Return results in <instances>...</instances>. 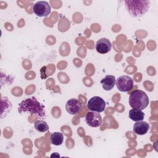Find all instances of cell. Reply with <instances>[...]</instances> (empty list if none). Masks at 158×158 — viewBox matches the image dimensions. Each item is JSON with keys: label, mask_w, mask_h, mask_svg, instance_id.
Returning <instances> with one entry per match:
<instances>
[{"label": "cell", "mask_w": 158, "mask_h": 158, "mask_svg": "<svg viewBox=\"0 0 158 158\" xmlns=\"http://www.w3.org/2000/svg\"><path fill=\"white\" fill-rule=\"evenodd\" d=\"M18 112L20 114L28 112L31 115H36L41 118L46 116L44 106L38 101L35 97L27 98L20 102Z\"/></svg>", "instance_id": "cell-1"}, {"label": "cell", "mask_w": 158, "mask_h": 158, "mask_svg": "<svg viewBox=\"0 0 158 158\" xmlns=\"http://www.w3.org/2000/svg\"><path fill=\"white\" fill-rule=\"evenodd\" d=\"M124 3L127 11L133 17L142 16L150 7V1L148 0H127Z\"/></svg>", "instance_id": "cell-2"}, {"label": "cell", "mask_w": 158, "mask_h": 158, "mask_svg": "<svg viewBox=\"0 0 158 158\" xmlns=\"http://www.w3.org/2000/svg\"><path fill=\"white\" fill-rule=\"evenodd\" d=\"M149 102L148 95L142 90H135L130 95L129 104L133 109L142 110L148 106Z\"/></svg>", "instance_id": "cell-3"}, {"label": "cell", "mask_w": 158, "mask_h": 158, "mask_svg": "<svg viewBox=\"0 0 158 158\" xmlns=\"http://www.w3.org/2000/svg\"><path fill=\"white\" fill-rule=\"evenodd\" d=\"M117 89L121 92H128L131 90L134 85L133 80L128 75H122L115 80Z\"/></svg>", "instance_id": "cell-4"}, {"label": "cell", "mask_w": 158, "mask_h": 158, "mask_svg": "<svg viewBox=\"0 0 158 158\" xmlns=\"http://www.w3.org/2000/svg\"><path fill=\"white\" fill-rule=\"evenodd\" d=\"M33 11L38 17H48L51 14V8L48 2L40 1L36 2L33 5Z\"/></svg>", "instance_id": "cell-5"}, {"label": "cell", "mask_w": 158, "mask_h": 158, "mask_svg": "<svg viewBox=\"0 0 158 158\" xmlns=\"http://www.w3.org/2000/svg\"><path fill=\"white\" fill-rule=\"evenodd\" d=\"M106 107V102L99 96H94L89 99L87 102V107L89 110L96 112H102Z\"/></svg>", "instance_id": "cell-6"}, {"label": "cell", "mask_w": 158, "mask_h": 158, "mask_svg": "<svg viewBox=\"0 0 158 158\" xmlns=\"http://www.w3.org/2000/svg\"><path fill=\"white\" fill-rule=\"evenodd\" d=\"M66 111L71 115H77L82 110V103L75 98H72L68 100L65 104Z\"/></svg>", "instance_id": "cell-7"}, {"label": "cell", "mask_w": 158, "mask_h": 158, "mask_svg": "<svg viewBox=\"0 0 158 158\" xmlns=\"http://www.w3.org/2000/svg\"><path fill=\"white\" fill-rule=\"evenodd\" d=\"M85 121L91 127H99L102 124V117L99 112L90 111L85 115Z\"/></svg>", "instance_id": "cell-8"}, {"label": "cell", "mask_w": 158, "mask_h": 158, "mask_svg": "<svg viewBox=\"0 0 158 158\" xmlns=\"http://www.w3.org/2000/svg\"><path fill=\"white\" fill-rule=\"evenodd\" d=\"M112 48L110 41L105 38L99 39L96 43L95 48L98 52L104 54L109 52Z\"/></svg>", "instance_id": "cell-9"}, {"label": "cell", "mask_w": 158, "mask_h": 158, "mask_svg": "<svg viewBox=\"0 0 158 158\" xmlns=\"http://www.w3.org/2000/svg\"><path fill=\"white\" fill-rule=\"evenodd\" d=\"M150 128L149 124L143 120L136 122L133 125V131L138 135H143L148 133Z\"/></svg>", "instance_id": "cell-10"}, {"label": "cell", "mask_w": 158, "mask_h": 158, "mask_svg": "<svg viewBox=\"0 0 158 158\" xmlns=\"http://www.w3.org/2000/svg\"><path fill=\"white\" fill-rule=\"evenodd\" d=\"M101 83L104 90L110 91L115 85V77L114 75H107L101 80Z\"/></svg>", "instance_id": "cell-11"}, {"label": "cell", "mask_w": 158, "mask_h": 158, "mask_svg": "<svg viewBox=\"0 0 158 158\" xmlns=\"http://www.w3.org/2000/svg\"><path fill=\"white\" fill-rule=\"evenodd\" d=\"M12 107L11 102L7 97H2L1 99V117L2 118L11 110Z\"/></svg>", "instance_id": "cell-12"}, {"label": "cell", "mask_w": 158, "mask_h": 158, "mask_svg": "<svg viewBox=\"0 0 158 158\" xmlns=\"http://www.w3.org/2000/svg\"><path fill=\"white\" fill-rule=\"evenodd\" d=\"M144 113L141 110L132 109L129 111V117L135 122L141 121L144 118Z\"/></svg>", "instance_id": "cell-13"}, {"label": "cell", "mask_w": 158, "mask_h": 158, "mask_svg": "<svg viewBox=\"0 0 158 158\" xmlns=\"http://www.w3.org/2000/svg\"><path fill=\"white\" fill-rule=\"evenodd\" d=\"M51 143L55 146H59L62 144L64 141V136L60 132H54L51 135Z\"/></svg>", "instance_id": "cell-14"}, {"label": "cell", "mask_w": 158, "mask_h": 158, "mask_svg": "<svg viewBox=\"0 0 158 158\" xmlns=\"http://www.w3.org/2000/svg\"><path fill=\"white\" fill-rule=\"evenodd\" d=\"M34 127L36 131L41 133L46 132L49 130L48 123L44 120H36L34 123Z\"/></svg>", "instance_id": "cell-15"}]
</instances>
